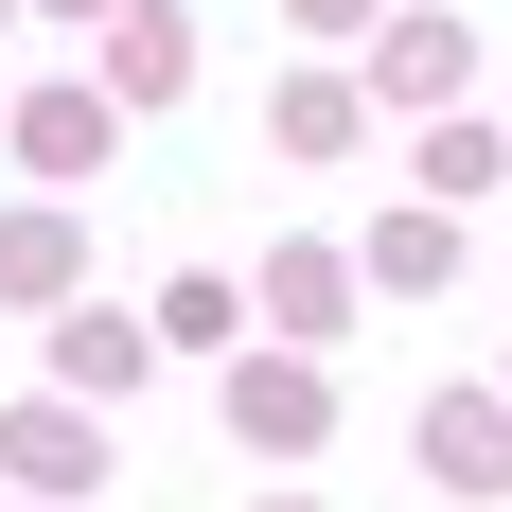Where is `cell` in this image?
<instances>
[{"mask_svg":"<svg viewBox=\"0 0 512 512\" xmlns=\"http://www.w3.org/2000/svg\"><path fill=\"white\" fill-rule=\"evenodd\" d=\"M230 442H283V460H301V442H336V371L248 354V371H230Z\"/></svg>","mask_w":512,"mask_h":512,"instance_id":"cell-1","label":"cell"},{"mask_svg":"<svg viewBox=\"0 0 512 512\" xmlns=\"http://www.w3.org/2000/svg\"><path fill=\"white\" fill-rule=\"evenodd\" d=\"M106 89H124V106H177V89H195V18H177V0H124V18H106Z\"/></svg>","mask_w":512,"mask_h":512,"instance_id":"cell-2","label":"cell"},{"mask_svg":"<svg viewBox=\"0 0 512 512\" xmlns=\"http://www.w3.org/2000/svg\"><path fill=\"white\" fill-rule=\"evenodd\" d=\"M460 71H477V36H460V18H389V36H371V89H389V106H442Z\"/></svg>","mask_w":512,"mask_h":512,"instance_id":"cell-3","label":"cell"},{"mask_svg":"<svg viewBox=\"0 0 512 512\" xmlns=\"http://www.w3.org/2000/svg\"><path fill=\"white\" fill-rule=\"evenodd\" d=\"M53 389H71V407H106V389H142V318H53Z\"/></svg>","mask_w":512,"mask_h":512,"instance_id":"cell-4","label":"cell"},{"mask_svg":"<svg viewBox=\"0 0 512 512\" xmlns=\"http://www.w3.org/2000/svg\"><path fill=\"white\" fill-rule=\"evenodd\" d=\"M0 460L36 477V495H89V477H106V442H89V407H18V424H0Z\"/></svg>","mask_w":512,"mask_h":512,"instance_id":"cell-5","label":"cell"},{"mask_svg":"<svg viewBox=\"0 0 512 512\" xmlns=\"http://www.w3.org/2000/svg\"><path fill=\"white\" fill-rule=\"evenodd\" d=\"M106 106H124V89H36V106H18V142H36V159H53V177H71V159H89V142H106Z\"/></svg>","mask_w":512,"mask_h":512,"instance_id":"cell-6","label":"cell"},{"mask_svg":"<svg viewBox=\"0 0 512 512\" xmlns=\"http://www.w3.org/2000/svg\"><path fill=\"white\" fill-rule=\"evenodd\" d=\"M53 283H71V212H18L0 230V301H53Z\"/></svg>","mask_w":512,"mask_h":512,"instance_id":"cell-7","label":"cell"},{"mask_svg":"<svg viewBox=\"0 0 512 512\" xmlns=\"http://www.w3.org/2000/svg\"><path fill=\"white\" fill-rule=\"evenodd\" d=\"M442 265H460V230H442V212H389V230H371V283H407V301L442 283Z\"/></svg>","mask_w":512,"mask_h":512,"instance_id":"cell-8","label":"cell"},{"mask_svg":"<svg viewBox=\"0 0 512 512\" xmlns=\"http://www.w3.org/2000/svg\"><path fill=\"white\" fill-rule=\"evenodd\" d=\"M442 477H460V495H495V477H512V424H495V407H442Z\"/></svg>","mask_w":512,"mask_h":512,"instance_id":"cell-9","label":"cell"},{"mask_svg":"<svg viewBox=\"0 0 512 512\" xmlns=\"http://www.w3.org/2000/svg\"><path fill=\"white\" fill-rule=\"evenodd\" d=\"M283 512H301V495H283Z\"/></svg>","mask_w":512,"mask_h":512,"instance_id":"cell-10","label":"cell"}]
</instances>
